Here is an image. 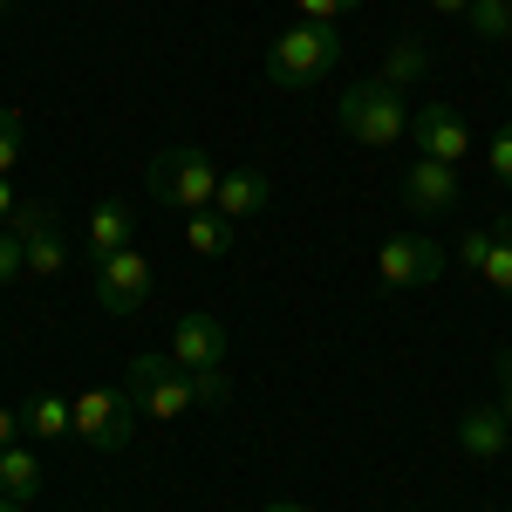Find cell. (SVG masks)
Returning a JSON list of instances; mask_svg holds the SVG:
<instances>
[{
    "mask_svg": "<svg viewBox=\"0 0 512 512\" xmlns=\"http://www.w3.org/2000/svg\"><path fill=\"white\" fill-rule=\"evenodd\" d=\"M123 390L137 396V410H144V417H158V424L185 417V410L198 403L192 369H178L171 355H137V362H130V383H123Z\"/></svg>",
    "mask_w": 512,
    "mask_h": 512,
    "instance_id": "obj_4",
    "label": "cell"
},
{
    "mask_svg": "<svg viewBox=\"0 0 512 512\" xmlns=\"http://www.w3.org/2000/svg\"><path fill=\"white\" fill-rule=\"evenodd\" d=\"M226 349H233V335H226L219 315H178V328H171V362L178 369H219Z\"/></svg>",
    "mask_w": 512,
    "mask_h": 512,
    "instance_id": "obj_10",
    "label": "cell"
},
{
    "mask_svg": "<svg viewBox=\"0 0 512 512\" xmlns=\"http://www.w3.org/2000/svg\"><path fill=\"white\" fill-rule=\"evenodd\" d=\"M21 274H28V246L0 226V287H7V280H21Z\"/></svg>",
    "mask_w": 512,
    "mask_h": 512,
    "instance_id": "obj_24",
    "label": "cell"
},
{
    "mask_svg": "<svg viewBox=\"0 0 512 512\" xmlns=\"http://www.w3.org/2000/svg\"><path fill=\"white\" fill-rule=\"evenodd\" d=\"M465 28L478 41H512V7H492V0H472L465 7Z\"/></svg>",
    "mask_w": 512,
    "mask_h": 512,
    "instance_id": "obj_20",
    "label": "cell"
},
{
    "mask_svg": "<svg viewBox=\"0 0 512 512\" xmlns=\"http://www.w3.org/2000/svg\"><path fill=\"white\" fill-rule=\"evenodd\" d=\"M21 424H28L21 410H0V451H7V444H21Z\"/></svg>",
    "mask_w": 512,
    "mask_h": 512,
    "instance_id": "obj_29",
    "label": "cell"
},
{
    "mask_svg": "<svg viewBox=\"0 0 512 512\" xmlns=\"http://www.w3.org/2000/svg\"><path fill=\"white\" fill-rule=\"evenodd\" d=\"M21 417H28V431H35V437H69V431H76V403H69V396H55V390L28 396V410H21Z\"/></svg>",
    "mask_w": 512,
    "mask_h": 512,
    "instance_id": "obj_16",
    "label": "cell"
},
{
    "mask_svg": "<svg viewBox=\"0 0 512 512\" xmlns=\"http://www.w3.org/2000/svg\"><path fill=\"white\" fill-rule=\"evenodd\" d=\"M35 492H41V458L28 444H7V451H0V499H21V506H28Z\"/></svg>",
    "mask_w": 512,
    "mask_h": 512,
    "instance_id": "obj_15",
    "label": "cell"
},
{
    "mask_svg": "<svg viewBox=\"0 0 512 512\" xmlns=\"http://www.w3.org/2000/svg\"><path fill=\"white\" fill-rule=\"evenodd\" d=\"M0 512H28V506H21V499H0Z\"/></svg>",
    "mask_w": 512,
    "mask_h": 512,
    "instance_id": "obj_33",
    "label": "cell"
},
{
    "mask_svg": "<svg viewBox=\"0 0 512 512\" xmlns=\"http://www.w3.org/2000/svg\"><path fill=\"white\" fill-rule=\"evenodd\" d=\"M492 7H512V0H492Z\"/></svg>",
    "mask_w": 512,
    "mask_h": 512,
    "instance_id": "obj_34",
    "label": "cell"
},
{
    "mask_svg": "<svg viewBox=\"0 0 512 512\" xmlns=\"http://www.w3.org/2000/svg\"><path fill=\"white\" fill-rule=\"evenodd\" d=\"M14 212H21V192H14V178H0V226H7Z\"/></svg>",
    "mask_w": 512,
    "mask_h": 512,
    "instance_id": "obj_30",
    "label": "cell"
},
{
    "mask_svg": "<svg viewBox=\"0 0 512 512\" xmlns=\"http://www.w3.org/2000/svg\"><path fill=\"white\" fill-rule=\"evenodd\" d=\"M151 192L158 205H178V212H205L212 198H219V164L192 151V144H171L151 158Z\"/></svg>",
    "mask_w": 512,
    "mask_h": 512,
    "instance_id": "obj_3",
    "label": "cell"
},
{
    "mask_svg": "<svg viewBox=\"0 0 512 512\" xmlns=\"http://www.w3.org/2000/svg\"><path fill=\"white\" fill-rule=\"evenodd\" d=\"M14 171H21V117L0 110V178H14Z\"/></svg>",
    "mask_w": 512,
    "mask_h": 512,
    "instance_id": "obj_22",
    "label": "cell"
},
{
    "mask_svg": "<svg viewBox=\"0 0 512 512\" xmlns=\"http://www.w3.org/2000/svg\"><path fill=\"white\" fill-rule=\"evenodd\" d=\"M267 512H308V506H294V499H274V506H267Z\"/></svg>",
    "mask_w": 512,
    "mask_h": 512,
    "instance_id": "obj_32",
    "label": "cell"
},
{
    "mask_svg": "<svg viewBox=\"0 0 512 512\" xmlns=\"http://www.w3.org/2000/svg\"><path fill=\"white\" fill-rule=\"evenodd\" d=\"M192 383H198V403H226V376L219 369H192Z\"/></svg>",
    "mask_w": 512,
    "mask_h": 512,
    "instance_id": "obj_27",
    "label": "cell"
},
{
    "mask_svg": "<svg viewBox=\"0 0 512 512\" xmlns=\"http://www.w3.org/2000/svg\"><path fill=\"white\" fill-rule=\"evenodd\" d=\"M137 233V212L123 205V198H103L96 212H89V260H103V253H123Z\"/></svg>",
    "mask_w": 512,
    "mask_h": 512,
    "instance_id": "obj_13",
    "label": "cell"
},
{
    "mask_svg": "<svg viewBox=\"0 0 512 512\" xmlns=\"http://www.w3.org/2000/svg\"><path fill=\"white\" fill-rule=\"evenodd\" d=\"M89 280H96V301H103L110 315H144V301H151V287H158V280H151V260H144L137 246L103 253Z\"/></svg>",
    "mask_w": 512,
    "mask_h": 512,
    "instance_id": "obj_6",
    "label": "cell"
},
{
    "mask_svg": "<svg viewBox=\"0 0 512 512\" xmlns=\"http://www.w3.org/2000/svg\"><path fill=\"white\" fill-rule=\"evenodd\" d=\"M376 274H383V287H431L437 274H444V246L424 233H396L383 239V253H376Z\"/></svg>",
    "mask_w": 512,
    "mask_h": 512,
    "instance_id": "obj_7",
    "label": "cell"
},
{
    "mask_svg": "<svg viewBox=\"0 0 512 512\" xmlns=\"http://www.w3.org/2000/svg\"><path fill=\"white\" fill-rule=\"evenodd\" d=\"M424 7H431V14H458V21H465V7H472V0H424Z\"/></svg>",
    "mask_w": 512,
    "mask_h": 512,
    "instance_id": "obj_31",
    "label": "cell"
},
{
    "mask_svg": "<svg viewBox=\"0 0 512 512\" xmlns=\"http://www.w3.org/2000/svg\"><path fill=\"white\" fill-rule=\"evenodd\" d=\"M403 205H410V212H424V219H437V212H458V205H465V192H458V164L417 158L410 171H403Z\"/></svg>",
    "mask_w": 512,
    "mask_h": 512,
    "instance_id": "obj_9",
    "label": "cell"
},
{
    "mask_svg": "<svg viewBox=\"0 0 512 512\" xmlns=\"http://www.w3.org/2000/svg\"><path fill=\"white\" fill-rule=\"evenodd\" d=\"M342 62V28L335 21H294L280 41H267V82L274 89H315Z\"/></svg>",
    "mask_w": 512,
    "mask_h": 512,
    "instance_id": "obj_1",
    "label": "cell"
},
{
    "mask_svg": "<svg viewBox=\"0 0 512 512\" xmlns=\"http://www.w3.org/2000/svg\"><path fill=\"white\" fill-rule=\"evenodd\" d=\"M185 246H192L198 260H226L233 253V219L212 212V205L205 212H185Z\"/></svg>",
    "mask_w": 512,
    "mask_h": 512,
    "instance_id": "obj_14",
    "label": "cell"
},
{
    "mask_svg": "<svg viewBox=\"0 0 512 512\" xmlns=\"http://www.w3.org/2000/svg\"><path fill=\"white\" fill-rule=\"evenodd\" d=\"M410 144H417V158L465 164V151H472V130H465V117H458L451 103H424V110H410Z\"/></svg>",
    "mask_w": 512,
    "mask_h": 512,
    "instance_id": "obj_8",
    "label": "cell"
},
{
    "mask_svg": "<svg viewBox=\"0 0 512 512\" xmlns=\"http://www.w3.org/2000/svg\"><path fill=\"white\" fill-rule=\"evenodd\" d=\"M0 14H7V0H0Z\"/></svg>",
    "mask_w": 512,
    "mask_h": 512,
    "instance_id": "obj_35",
    "label": "cell"
},
{
    "mask_svg": "<svg viewBox=\"0 0 512 512\" xmlns=\"http://www.w3.org/2000/svg\"><path fill=\"white\" fill-rule=\"evenodd\" d=\"M62 267H69V239H62V233L28 239V274H35V280H55Z\"/></svg>",
    "mask_w": 512,
    "mask_h": 512,
    "instance_id": "obj_19",
    "label": "cell"
},
{
    "mask_svg": "<svg viewBox=\"0 0 512 512\" xmlns=\"http://www.w3.org/2000/svg\"><path fill=\"white\" fill-rule=\"evenodd\" d=\"M499 410H506V424H512V349L499 355Z\"/></svg>",
    "mask_w": 512,
    "mask_h": 512,
    "instance_id": "obj_28",
    "label": "cell"
},
{
    "mask_svg": "<svg viewBox=\"0 0 512 512\" xmlns=\"http://www.w3.org/2000/svg\"><path fill=\"white\" fill-rule=\"evenodd\" d=\"M335 123L349 130L362 151H390V144H403V130H410V110H403V89L369 76V82H349L335 96Z\"/></svg>",
    "mask_w": 512,
    "mask_h": 512,
    "instance_id": "obj_2",
    "label": "cell"
},
{
    "mask_svg": "<svg viewBox=\"0 0 512 512\" xmlns=\"http://www.w3.org/2000/svg\"><path fill=\"white\" fill-rule=\"evenodd\" d=\"M424 69H431V55H424V41H396L390 55H383V82H390V89H403V82H417Z\"/></svg>",
    "mask_w": 512,
    "mask_h": 512,
    "instance_id": "obj_18",
    "label": "cell"
},
{
    "mask_svg": "<svg viewBox=\"0 0 512 512\" xmlns=\"http://www.w3.org/2000/svg\"><path fill=\"white\" fill-rule=\"evenodd\" d=\"M267 205H274V178H267V171H246V164H239V171H219L212 212H226V219L239 226V219H260Z\"/></svg>",
    "mask_w": 512,
    "mask_h": 512,
    "instance_id": "obj_11",
    "label": "cell"
},
{
    "mask_svg": "<svg viewBox=\"0 0 512 512\" xmlns=\"http://www.w3.org/2000/svg\"><path fill=\"white\" fill-rule=\"evenodd\" d=\"M137 396L130 390H76V437L89 451H130L137 437Z\"/></svg>",
    "mask_w": 512,
    "mask_h": 512,
    "instance_id": "obj_5",
    "label": "cell"
},
{
    "mask_svg": "<svg viewBox=\"0 0 512 512\" xmlns=\"http://www.w3.org/2000/svg\"><path fill=\"white\" fill-rule=\"evenodd\" d=\"M485 253H492V233H458V267H465V274L485 267Z\"/></svg>",
    "mask_w": 512,
    "mask_h": 512,
    "instance_id": "obj_25",
    "label": "cell"
},
{
    "mask_svg": "<svg viewBox=\"0 0 512 512\" xmlns=\"http://www.w3.org/2000/svg\"><path fill=\"white\" fill-rule=\"evenodd\" d=\"M506 444H512V424H506V410H499V403L458 417V451H465V458H499Z\"/></svg>",
    "mask_w": 512,
    "mask_h": 512,
    "instance_id": "obj_12",
    "label": "cell"
},
{
    "mask_svg": "<svg viewBox=\"0 0 512 512\" xmlns=\"http://www.w3.org/2000/svg\"><path fill=\"white\" fill-rule=\"evenodd\" d=\"M294 7H301V21H335V28H342V14L362 7V0H294Z\"/></svg>",
    "mask_w": 512,
    "mask_h": 512,
    "instance_id": "obj_26",
    "label": "cell"
},
{
    "mask_svg": "<svg viewBox=\"0 0 512 512\" xmlns=\"http://www.w3.org/2000/svg\"><path fill=\"white\" fill-rule=\"evenodd\" d=\"M485 164H492V185H512V123H499V130H492Z\"/></svg>",
    "mask_w": 512,
    "mask_h": 512,
    "instance_id": "obj_23",
    "label": "cell"
},
{
    "mask_svg": "<svg viewBox=\"0 0 512 512\" xmlns=\"http://www.w3.org/2000/svg\"><path fill=\"white\" fill-rule=\"evenodd\" d=\"M478 280H492V287H499V294L512 301V239H499V233H492V253H485Z\"/></svg>",
    "mask_w": 512,
    "mask_h": 512,
    "instance_id": "obj_21",
    "label": "cell"
},
{
    "mask_svg": "<svg viewBox=\"0 0 512 512\" xmlns=\"http://www.w3.org/2000/svg\"><path fill=\"white\" fill-rule=\"evenodd\" d=\"M7 233L21 239V246H28V239H41V233H62V205H55V198H28V205L7 219Z\"/></svg>",
    "mask_w": 512,
    "mask_h": 512,
    "instance_id": "obj_17",
    "label": "cell"
}]
</instances>
